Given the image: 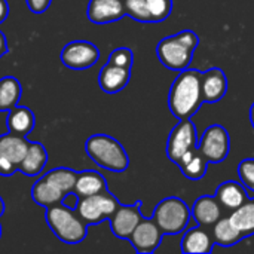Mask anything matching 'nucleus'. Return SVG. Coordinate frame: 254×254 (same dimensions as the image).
Segmentation results:
<instances>
[{"instance_id":"nucleus-37","label":"nucleus","mask_w":254,"mask_h":254,"mask_svg":"<svg viewBox=\"0 0 254 254\" xmlns=\"http://www.w3.org/2000/svg\"><path fill=\"white\" fill-rule=\"evenodd\" d=\"M3 211H4V202H3V199L0 196V216L3 214Z\"/></svg>"},{"instance_id":"nucleus-35","label":"nucleus","mask_w":254,"mask_h":254,"mask_svg":"<svg viewBox=\"0 0 254 254\" xmlns=\"http://www.w3.org/2000/svg\"><path fill=\"white\" fill-rule=\"evenodd\" d=\"M7 52V45H6V37L3 36V33L0 31V58Z\"/></svg>"},{"instance_id":"nucleus-28","label":"nucleus","mask_w":254,"mask_h":254,"mask_svg":"<svg viewBox=\"0 0 254 254\" xmlns=\"http://www.w3.org/2000/svg\"><path fill=\"white\" fill-rule=\"evenodd\" d=\"M150 22L165 21L173 10V0H146Z\"/></svg>"},{"instance_id":"nucleus-17","label":"nucleus","mask_w":254,"mask_h":254,"mask_svg":"<svg viewBox=\"0 0 254 254\" xmlns=\"http://www.w3.org/2000/svg\"><path fill=\"white\" fill-rule=\"evenodd\" d=\"M220 207L222 205L219 204L216 196H201L192 205L190 213L198 225L207 228L220 220V216H222Z\"/></svg>"},{"instance_id":"nucleus-36","label":"nucleus","mask_w":254,"mask_h":254,"mask_svg":"<svg viewBox=\"0 0 254 254\" xmlns=\"http://www.w3.org/2000/svg\"><path fill=\"white\" fill-rule=\"evenodd\" d=\"M250 122H252V127L254 128V103L250 107Z\"/></svg>"},{"instance_id":"nucleus-34","label":"nucleus","mask_w":254,"mask_h":254,"mask_svg":"<svg viewBox=\"0 0 254 254\" xmlns=\"http://www.w3.org/2000/svg\"><path fill=\"white\" fill-rule=\"evenodd\" d=\"M9 13V4L6 0H0V22H3L7 18Z\"/></svg>"},{"instance_id":"nucleus-9","label":"nucleus","mask_w":254,"mask_h":254,"mask_svg":"<svg viewBox=\"0 0 254 254\" xmlns=\"http://www.w3.org/2000/svg\"><path fill=\"white\" fill-rule=\"evenodd\" d=\"M100 58L98 48L86 40H74L67 43L61 51V61L67 68L86 70Z\"/></svg>"},{"instance_id":"nucleus-24","label":"nucleus","mask_w":254,"mask_h":254,"mask_svg":"<svg viewBox=\"0 0 254 254\" xmlns=\"http://www.w3.org/2000/svg\"><path fill=\"white\" fill-rule=\"evenodd\" d=\"M211 235L214 238V243L219 244V246H222V247L235 246L237 243H240L244 238L243 232L234 225V222L231 220V217L220 219L219 222H216L213 225Z\"/></svg>"},{"instance_id":"nucleus-20","label":"nucleus","mask_w":254,"mask_h":254,"mask_svg":"<svg viewBox=\"0 0 254 254\" xmlns=\"http://www.w3.org/2000/svg\"><path fill=\"white\" fill-rule=\"evenodd\" d=\"M46 162H48L46 149L40 143H30L27 153H25L24 159L21 161L18 170L28 177H34L43 171Z\"/></svg>"},{"instance_id":"nucleus-8","label":"nucleus","mask_w":254,"mask_h":254,"mask_svg":"<svg viewBox=\"0 0 254 254\" xmlns=\"http://www.w3.org/2000/svg\"><path fill=\"white\" fill-rule=\"evenodd\" d=\"M198 149L207 158L210 164H220L223 162L231 149V138L229 132L222 125H211L208 127L199 138Z\"/></svg>"},{"instance_id":"nucleus-27","label":"nucleus","mask_w":254,"mask_h":254,"mask_svg":"<svg viewBox=\"0 0 254 254\" xmlns=\"http://www.w3.org/2000/svg\"><path fill=\"white\" fill-rule=\"evenodd\" d=\"M43 177L46 180H49L52 185H55L64 195H67V193L73 192V189H74L77 173L70 168H55Z\"/></svg>"},{"instance_id":"nucleus-19","label":"nucleus","mask_w":254,"mask_h":254,"mask_svg":"<svg viewBox=\"0 0 254 254\" xmlns=\"http://www.w3.org/2000/svg\"><path fill=\"white\" fill-rule=\"evenodd\" d=\"M208 164L210 162L202 155V152L198 147H195V149L189 150L177 165H179L182 174L186 179H189V180H201L207 173Z\"/></svg>"},{"instance_id":"nucleus-15","label":"nucleus","mask_w":254,"mask_h":254,"mask_svg":"<svg viewBox=\"0 0 254 254\" xmlns=\"http://www.w3.org/2000/svg\"><path fill=\"white\" fill-rule=\"evenodd\" d=\"M214 238L205 226H195L186 231L182 240V252L186 254H208L213 252Z\"/></svg>"},{"instance_id":"nucleus-18","label":"nucleus","mask_w":254,"mask_h":254,"mask_svg":"<svg viewBox=\"0 0 254 254\" xmlns=\"http://www.w3.org/2000/svg\"><path fill=\"white\" fill-rule=\"evenodd\" d=\"M28 144L30 143L25 140L24 135H18L13 132L4 134L0 137V158L12 162L15 167H19L27 153Z\"/></svg>"},{"instance_id":"nucleus-4","label":"nucleus","mask_w":254,"mask_h":254,"mask_svg":"<svg viewBox=\"0 0 254 254\" xmlns=\"http://www.w3.org/2000/svg\"><path fill=\"white\" fill-rule=\"evenodd\" d=\"M190 217V208L183 199L177 196L162 199L155 207V211L152 214V219L161 228L164 235H179L188 228Z\"/></svg>"},{"instance_id":"nucleus-33","label":"nucleus","mask_w":254,"mask_h":254,"mask_svg":"<svg viewBox=\"0 0 254 254\" xmlns=\"http://www.w3.org/2000/svg\"><path fill=\"white\" fill-rule=\"evenodd\" d=\"M16 168H18V167H15L12 162H9V161L0 158V176H4V177L12 176V174L16 171Z\"/></svg>"},{"instance_id":"nucleus-5","label":"nucleus","mask_w":254,"mask_h":254,"mask_svg":"<svg viewBox=\"0 0 254 254\" xmlns=\"http://www.w3.org/2000/svg\"><path fill=\"white\" fill-rule=\"evenodd\" d=\"M119 205V201L109 190H104L97 195L79 198L74 210L86 225H97L110 219Z\"/></svg>"},{"instance_id":"nucleus-30","label":"nucleus","mask_w":254,"mask_h":254,"mask_svg":"<svg viewBox=\"0 0 254 254\" xmlns=\"http://www.w3.org/2000/svg\"><path fill=\"white\" fill-rule=\"evenodd\" d=\"M238 176L241 183L254 192V158H247L238 165Z\"/></svg>"},{"instance_id":"nucleus-7","label":"nucleus","mask_w":254,"mask_h":254,"mask_svg":"<svg viewBox=\"0 0 254 254\" xmlns=\"http://www.w3.org/2000/svg\"><path fill=\"white\" fill-rule=\"evenodd\" d=\"M198 131L195 124L189 119H179L167 140V156L176 165L192 149L198 147Z\"/></svg>"},{"instance_id":"nucleus-16","label":"nucleus","mask_w":254,"mask_h":254,"mask_svg":"<svg viewBox=\"0 0 254 254\" xmlns=\"http://www.w3.org/2000/svg\"><path fill=\"white\" fill-rule=\"evenodd\" d=\"M214 196L222 207H225L226 210H231V211L240 208L243 204H246L249 201L246 186L238 182H234V180L222 183L216 189Z\"/></svg>"},{"instance_id":"nucleus-21","label":"nucleus","mask_w":254,"mask_h":254,"mask_svg":"<svg viewBox=\"0 0 254 254\" xmlns=\"http://www.w3.org/2000/svg\"><path fill=\"white\" fill-rule=\"evenodd\" d=\"M104 190H107V185H106V179L100 173L91 171V170L77 173V179H76L73 192L79 198L97 195Z\"/></svg>"},{"instance_id":"nucleus-1","label":"nucleus","mask_w":254,"mask_h":254,"mask_svg":"<svg viewBox=\"0 0 254 254\" xmlns=\"http://www.w3.org/2000/svg\"><path fill=\"white\" fill-rule=\"evenodd\" d=\"M202 71L186 68L174 79L168 92V107L177 119L192 118L204 104L201 92Z\"/></svg>"},{"instance_id":"nucleus-12","label":"nucleus","mask_w":254,"mask_h":254,"mask_svg":"<svg viewBox=\"0 0 254 254\" xmlns=\"http://www.w3.org/2000/svg\"><path fill=\"white\" fill-rule=\"evenodd\" d=\"M86 15L94 24H109L122 19L127 12L124 0H89Z\"/></svg>"},{"instance_id":"nucleus-38","label":"nucleus","mask_w":254,"mask_h":254,"mask_svg":"<svg viewBox=\"0 0 254 254\" xmlns=\"http://www.w3.org/2000/svg\"><path fill=\"white\" fill-rule=\"evenodd\" d=\"M0 235H1V226H0Z\"/></svg>"},{"instance_id":"nucleus-31","label":"nucleus","mask_w":254,"mask_h":254,"mask_svg":"<svg viewBox=\"0 0 254 254\" xmlns=\"http://www.w3.org/2000/svg\"><path fill=\"white\" fill-rule=\"evenodd\" d=\"M109 63L119 65V67H125V68H131L132 63H134V55L132 51L129 48H118L115 49L110 57H109Z\"/></svg>"},{"instance_id":"nucleus-6","label":"nucleus","mask_w":254,"mask_h":254,"mask_svg":"<svg viewBox=\"0 0 254 254\" xmlns=\"http://www.w3.org/2000/svg\"><path fill=\"white\" fill-rule=\"evenodd\" d=\"M195 49L185 43L177 34L164 37L156 46L159 61L170 70L182 71L189 68Z\"/></svg>"},{"instance_id":"nucleus-22","label":"nucleus","mask_w":254,"mask_h":254,"mask_svg":"<svg viewBox=\"0 0 254 254\" xmlns=\"http://www.w3.org/2000/svg\"><path fill=\"white\" fill-rule=\"evenodd\" d=\"M64 196L65 195L45 177L37 180L31 188V198L34 199L36 204H39L40 207H45V208L61 204Z\"/></svg>"},{"instance_id":"nucleus-3","label":"nucleus","mask_w":254,"mask_h":254,"mask_svg":"<svg viewBox=\"0 0 254 254\" xmlns=\"http://www.w3.org/2000/svg\"><path fill=\"white\" fill-rule=\"evenodd\" d=\"M46 223L54 235L65 244H79L85 240L88 225L70 207L61 204L46 208Z\"/></svg>"},{"instance_id":"nucleus-11","label":"nucleus","mask_w":254,"mask_h":254,"mask_svg":"<svg viewBox=\"0 0 254 254\" xmlns=\"http://www.w3.org/2000/svg\"><path fill=\"white\" fill-rule=\"evenodd\" d=\"M141 201H137L132 205H119L113 213L110 220L112 232L121 240H129L131 234L137 228V225L144 219L140 211Z\"/></svg>"},{"instance_id":"nucleus-29","label":"nucleus","mask_w":254,"mask_h":254,"mask_svg":"<svg viewBox=\"0 0 254 254\" xmlns=\"http://www.w3.org/2000/svg\"><path fill=\"white\" fill-rule=\"evenodd\" d=\"M124 6L127 15H129L132 19L138 22H150L146 0H124Z\"/></svg>"},{"instance_id":"nucleus-2","label":"nucleus","mask_w":254,"mask_h":254,"mask_svg":"<svg viewBox=\"0 0 254 254\" xmlns=\"http://www.w3.org/2000/svg\"><path fill=\"white\" fill-rule=\"evenodd\" d=\"M88 156L101 168L124 173L129 165V158L124 146L113 137L106 134L91 135L85 143Z\"/></svg>"},{"instance_id":"nucleus-10","label":"nucleus","mask_w":254,"mask_h":254,"mask_svg":"<svg viewBox=\"0 0 254 254\" xmlns=\"http://www.w3.org/2000/svg\"><path fill=\"white\" fill-rule=\"evenodd\" d=\"M162 237L164 232L156 225V222L150 217V219H143L137 225V228L129 237V243L132 244L137 253L150 254L159 247Z\"/></svg>"},{"instance_id":"nucleus-26","label":"nucleus","mask_w":254,"mask_h":254,"mask_svg":"<svg viewBox=\"0 0 254 254\" xmlns=\"http://www.w3.org/2000/svg\"><path fill=\"white\" fill-rule=\"evenodd\" d=\"M21 97V85L19 82L12 77H3L0 79V112L13 109Z\"/></svg>"},{"instance_id":"nucleus-13","label":"nucleus","mask_w":254,"mask_h":254,"mask_svg":"<svg viewBox=\"0 0 254 254\" xmlns=\"http://www.w3.org/2000/svg\"><path fill=\"white\" fill-rule=\"evenodd\" d=\"M201 92L204 103H217L228 92V77L219 67H213L202 71L201 76Z\"/></svg>"},{"instance_id":"nucleus-25","label":"nucleus","mask_w":254,"mask_h":254,"mask_svg":"<svg viewBox=\"0 0 254 254\" xmlns=\"http://www.w3.org/2000/svg\"><path fill=\"white\" fill-rule=\"evenodd\" d=\"M234 225L243 232L244 238L254 234V198L249 199L240 208L234 210L229 216Z\"/></svg>"},{"instance_id":"nucleus-14","label":"nucleus","mask_w":254,"mask_h":254,"mask_svg":"<svg viewBox=\"0 0 254 254\" xmlns=\"http://www.w3.org/2000/svg\"><path fill=\"white\" fill-rule=\"evenodd\" d=\"M131 77V68L119 67L115 64L107 63L98 74V83L100 88L107 94H116L121 92L124 88H127Z\"/></svg>"},{"instance_id":"nucleus-32","label":"nucleus","mask_w":254,"mask_h":254,"mask_svg":"<svg viewBox=\"0 0 254 254\" xmlns=\"http://www.w3.org/2000/svg\"><path fill=\"white\" fill-rule=\"evenodd\" d=\"M25 1H27L28 9L33 13H42V12H45L51 6V3H52V0H25Z\"/></svg>"},{"instance_id":"nucleus-23","label":"nucleus","mask_w":254,"mask_h":254,"mask_svg":"<svg viewBox=\"0 0 254 254\" xmlns=\"http://www.w3.org/2000/svg\"><path fill=\"white\" fill-rule=\"evenodd\" d=\"M6 124H7L9 132L25 137L34 128L36 118H34V115H33V112L30 109L15 106L13 109L9 110L7 118H6Z\"/></svg>"}]
</instances>
